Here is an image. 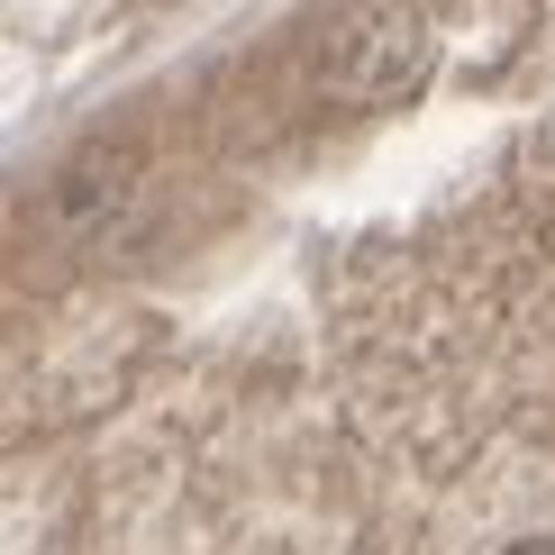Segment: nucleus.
<instances>
[{
    "label": "nucleus",
    "instance_id": "nucleus-1",
    "mask_svg": "<svg viewBox=\"0 0 555 555\" xmlns=\"http://www.w3.org/2000/svg\"><path fill=\"white\" fill-rule=\"evenodd\" d=\"M511 555H555V538H519V546H511Z\"/></svg>",
    "mask_w": 555,
    "mask_h": 555
}]
</instances>
